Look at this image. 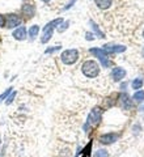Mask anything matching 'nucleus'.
Returning <instances> with one entry per match:
<instances>
[{"label": "nucleus", "mask_w": 144, "mask_h": 157, "mask_svg": "<svg viewBox=\"0 0 144 157\" xmlns=\"http://www.w3.org/2000/svg\"><path fill=\"white\" fill-rule=\"evenodd\" d=\"M101 115H102V110L100 107H94L91 111V114L88 115V119L84 124V131H88L89 127H96L101 121Z\"/></svg>", "instance_id": "1"}, {"label": "nucleus", "mask_w": 144, "mask_h": 157, "mask_svg": "<svg viewBox=\"0 0 144 157\" xmlns=\"http://www.w3.org/2000/svg\"><path fill=\"white\" fill-rule=\"evenodd\" d=\"M81 71L87 77H96L98 73H100V67H98V64L96 62H93V60H87L84 64L81 66Z\"/></svg>", "instance_id": "2"}, {"label": "nucleus", "mask_w": 144, "mask_h": 157, "mask_svg": "<svg viewBox=\"0 0 144 157\" xmlns=\"http://www.w3.org/2000/svg\"><path fill=\"white\" fill-rule=\"evenodd\" d=\"M62 22H63V20H62V18H55V20H53L51 22H49L47 25L43 28V34H42L41 42H42V43L49 42V39H50V38H51V36H53L54 28L58 26V25H60Z\"/></svg>", "instance_id": "3"}, {"label": "nucleus", "mask_w": 144, "mask_h": 157, "mask_svg": "<svg viewBox=\"0 0 144 157\" xmlns=\"http://www.w3.org/2000/svg\"><path fill=\"white\" fill-rule=\"evenodd\" d=\"M60 59L64 64H68V66L75 64L79 59V52H77V50H75V48H72V50H66V51L62 52Z\"/></svg>", "instance_id": "4"}, {"label": "nucleus", "mask_w": 144, "mask_h": 157, "mask_svg": "<svg viewBox=\"0 0 144 157\" xmlns=\"http://www.w3.org/2000/svg\"><path fill=\"white\" fill-rule=\"evenodd\" d=\"M91 52H92L96 58H98V60L102 63L103 67H110V66H111V63H110V60H109L106 52L103 51L102 48H91Z\"/></svg>", "instance_id": "5"}, {"label": "nucleus", "mask_w": 144, "mask_h": 157, "mask_svg": "<svg viewBox=\"0 0 144 157\" xmlns=\"http://www.w3.org/2000/svg\"><path fill=\"white\" fill-rule=\"evenodd\" d=\"M21 24V18H20L17 14H8L7 18H6V26L8 29H12L14 26H18Z\"/></svg>", "instance_id": "6"}, {"label": "nucleus", "mask_w": 144, "mask_h": 157, "mask_svg": "<svg viewBox=\"0 0 144 157\" xmlns=\"http://www.w3.org/2000/svg\"><path fill=\"white\" fill-rule=\"evenodd\" d=\"M98 140H100V143H102V144H113L118 140V135L113 134V132H110V134H103L100 136Z\"/></svg>", "instance_id": "7"}, {"label": "nucleus", "mask_w": 144, "mask_h": 157, "mask_svg": "<svg viewBox=\"0 0 144 157\" xmlns=\"http://www.w3.org/2000/svg\"><path fill=\"white\" fill-rule=\"evenodd\" d=\"M125 76H126V71L123 70V68H121V67L113 68V71H111V78H113V80L115 81V82L121 81Z\"/></svg>", "instance_id": "8"}, {"label": "nucleus", "mask_w": 144, "mask_h": 157, "mask_svg": "<svg viewBox=\"0 0 144 157\" xmlns=\"http://www.w3.org/2000/svg\"><path fill=\"white\" fill-rule=\"evenodd\" d=\"M102 50H105L106 52H110V54H117V52H123L126 51V47L122 46V45H105Z\"/></svg>", "instance_id": "9"}, {"label": "nucleus", "mask_w": 144, "mask_h": 157, "mask_svg": "<svg viewBox=\"0 0 144 157\" xmlns=\"http://www.w3.org/2000/svg\"><path fill=\"white\" fill-rule=\"evenodd\" d=\"M13 37L14 39H17V41H24V39L26 38V29L24 26H20L18 29L13 32Z\"/></svg>", "instance_id": "10"}, {"label": "nucleus", "mask_w": 144, "mask_h": 157, "mask_svg": "<svg viewBox=\"0 0 144 157\" xmlns=\"http://www.w3.org/2000/svg\"><path fill=\"white\" fill-rule=\"evenodd\" d=\"M21 11L26 17H33L34 13H36V8H34L33 4H24Z\"/></svg>", "instance_id": "11"}, {"label": "nucleus", "mask_w": 144, "mask_h": 157, "mask_svg": "<svg viewBox=\"0 0 144 157\" xmlns=\"http://www.w3.org/2000/svg\"><path fill=\"white\" fill-rule=\"evenodd\" d=\"M94 3H96V6L101 9H107L111 7L113 4V0H94Z\"/></svg>", "instance_id": "12"}, {"label": "nucleus", "mask_w": 144, "mask_h": 157, "mask_svg": "<svg viewBox=\"0 0 144 157\" xmlns=\"http://www.w3.org/2000/svg\"><path fill=\"white\" fill-rule=\"evenodd\" d=\"M119 100H121V104L125 109H130V107L132 106V104L130 102V98H128L127 94H121L119 96Z\"/></svg>", "instance_id": "13"}, {"label": "nucleus", "mask_w": 144, "mask_h": 157, "mask_svg": "<svg viewBox=\"0 0 144 157\" xmlns=\"http://www.w3.org/2000/svg\"><path fill=\"white\" fill-rule=\"evenodd\" d=\"M132 98H134V101L138 102V104L143 102V101H144V90H138V92H135V93H134V96H132Z\"/></svg>", "instance_id": "14"}, {"label": "nucleus", "mask_w": 144, "mask_h": 157, "mask_svg": "<svg viewBox=\"0 0 144 157\" xmlns=\"http://www.w3.org/2000/svg\"><path fill=\"white\" fill-rule=\"evenodd\" d=\"M38 33H39V28H38V25H33V26H30V29H29V37H30L32 41L38 36Z\"/></svg>", "instance_id": "15"}, {"label": "nucleus", "mask_w": 144, "mask_h": 157, "mask_svg": "<svg viewBox=\"0 0 144 157\" xmlns=\"http://www.w3.org/2000/svg\"><path fill=\"white\" fill-rule=\"evenodd\" d=\"M143 80L142 78H135V80H134L132 82H131V86L134 88V89H140V88L143 86Z\"/></svg>", "instance_id": "16"}, {"label": "nucleus", "mask_w": 144, "mask_h": 157, "mask_svg": "<svg viewBox=\"0 0 144 157\" xmlns=\"http://www.w3.org/2000/svg\"><path fill=\"white\" fill-rule=\"evenodd\" d=\"M91 25H92V28H93L94 33H96L98 37H100V38H105V34H103V33L100 30V29H98V26H97V25H96V24H94L93 21H91Z\"/></svg>", "instance_id": "17"}, {"label": "nucleus", "mask_w": 144, "mask_h": 157, "mask_svg": "<svg viewBox=\"0 0 144 157\" xmlns=\"http://www.w3.org/2000/svg\"><path fill=\"white\" fill-rule=\"evenodd\" d=\"M93 157H110V156H109V152L106 149H98V151H96V153H94Z\"/></svg>", "instance_id": "18"}, {"label": "nucleus", "mask_w": 144, "mask_h": 157, "mask_svg": "<svg viewBox=\"0 0 144 157\" xmlns=\"http://www.w3.org/2000/svg\"><path fill=\"white\" fill-rule=\"evenodd\" d=\"M12 89H13V88H8V89H7L6 92L0 94V102H2L3 100H6V98L8 97V94H9V93H12Z\"/></svg>", "instance_id": "19"}, {"label": "nucleus", "mask_w": 144, "mask_h": 157, "mask_svg": "<svg viewBox=\"0 0 144 157\" xmlns=\"http://www.w3.org/2000/svg\"><path fill=\"white\" fill-rule=\"evenodd\" d=\"M16 94H17L16 92H12V93H11V96H9V97H7V100H6V104H7V105L12 104V102H13V100H14V97H16Z\"/></svg>", "instance_id": "20"}, {"label": "nucleus", "mask_w": 144, "mask_h": 157, "mask_svg": "<svg viewBox=\"0 0 144 157\" xmlns=\"http://www.w3.org/2000/svg\"><path fill=\"white\" fill-rule=\"evenodd\" d=\"M68 24H69L68 21H66V22H64V24H63V25H62V24H60V25H59V26H58V32H60V33H62V32H64V30H66V29L68 28Z\"/></svg>", "instance_id": "21"}, {"label": "nucleus", "mask_w": 144, "mask_h": 157, "mask_svg": "<svg viewBox=\"0 0 144 157\" xmlns=\"http://www.w3.org/2000/svg\"><path fill=\"white\" fill-rule=\"evenodd\" d=\"M58 50H60V46H55V47H53V48H47L46 50V54H50V52H55Z\"/></svg>", "instance_id": "22"}, {"label": "nucleus", "mask_w": 144, "mask_h": 157, "mask_svg": "<svg viewBox=\"0 0 144 157\" xmlns=\"http://www.w3.org/2000/svg\"><path fill=\"white\" fill-rule=\"evenodd\" d=\"M4 25H6V18H4V16L0 14V26H4Z\"/></svg>", "instance_id": "23"}, {"label": "nucleus", "mask_w": 144, "mask_h": 157, "mask_svg": "<svg viewBox=\"0 0 144 157\" xmlns=\"http://www.w3.org/2000/svg\"><path fill=\"white\" fill-rule=\"evenodd\" d=\"M85 36H87V39H88V41H92V39L94 38V34H92V33H87Z\"/></svg>", "instance_id": "24"}, {"label": "nucleus", "mask_w": 144, "mask_h": 157, "mask_svg": "<svg viewBox=\"0 0 144 157\" xmlns=\"http://www.w3.org/2000/svg\"><path fill=\"white\" fill-rule=\"evenodd\" d=\"M73 3H75V0H71V2L68 3V6H66V7H64V9H68V8H71V7L73 6Z\"/></svg>", "instance_id": "25"}, {"label": "nucleus", "mask_w": 144, "mask_h": 157, "mask_svg": "<svg viewBox=\"0 0 144 157\" xmlns=\"http://www.w3.org/2000/svg\"><path fill=\"white\" fill-rule=\"evenodd\" d=\"M42 2H45V3H49V2H51V0H42Z\"/></svg>", "instance_id": "26"}, {"label": "nucleus", "mask_w": 144, "mask_h": 157, "mask_svg": "<svg viewBox=\"0 0 144 157\" xmlns=\"http://www.w3.org/2000/svg\"><path fill=\"white\" fill-rule=\"evenodd\" d=\"M143 56H144V48H143Z\"/></svg>", "instance_id": "27"}, {"label": "nucleus", "mask_w": 144, "mask_h": 157, "mask_svg": "<svg viewBox=\"0 0 144 157\" xmlns=\"http://www.w3.org/2000/svg\"><path fill=\"white\" fill-rule=\"evenodd\" d=\"M143 38H144V32H143Z\"/></svg>", "instance_id": "28"}]
</instances>
